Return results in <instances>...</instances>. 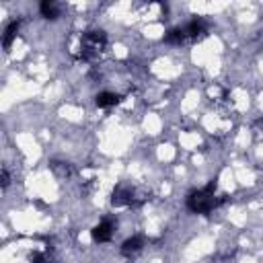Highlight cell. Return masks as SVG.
<instances>
[{
    "label": "cell",
    "instance_id": "4",
    "mask_svg": "<svg viewBox=\"0 0 263 263\" xmlns=\"http://www.w3.org/2000/svg\"><path fill=\"white\" fill-rule=\"evenodd\" d=\"M113 232H115V224L105 218L103 222H99V224L91 230V236H93L95 243H109V240L113 238Z\"/></svg>",
    "mask_w": 263,
    "mask_h": 263
},
{
    "label": "cell",
    "instance_id": "10",
    "mask_svg": "<svg viewBox=\"0 0 263 263\" xmlns=\"http://www.w3.org/2000/svg\"><path fill=\"white\" fill-rule=\"evenodd\" d=\"M165 41H167V43H175V46L185 43V41H187V37H185V29H183V27H175V29H171V31L165 35Z\"/></svg>",
    "mask_w": 263,
    "mask_h": 263
},
{
    "label": "cell",
    "instance_id": "5",
    "mask_svg": "<svg viewBox=\"0 0 263 263\" xmlns=\"http://www.w3.org/2000/svg\"><path fill=\"white\" fill-rule=\"evenodd\" d=\"M183 29H185V37H187V39H191V41H195V39L204 37V35H206V31H208L206 21H202V19H193V21H189Z\"/></svg>",
    "mask_w": 263,
    "mask_h": 263
},
{
    "label": "cell",
    "instance_id": "1",
    "mask_svg": "<svg viewBox=\"0 0 263 263\" xmlns=\"http://www.w3.org/2000/svg\"><path fill=\"white\" fill-rule=\"evenodd\" d=\"M216 181H210L208 187L200 189V191H191L187 195V208L193 212V214H208L212 212L214 208H218L222 204L220 198H216Z\"/></svg>",
    "mask_w": 263,
    "mask_h": 263
},
{
    "label": "cell",
    "instance_id": "6",
    "mask_svg": "<svg viewBox=\"0 0 263 263\" xmlns=\"http://www.w3.org/2000/svg\"><path fill=\"white\" fill-rule=\"evenodd\" d=\"M144 247V236H132V238H127V240H123V245H121V253L123 255H136L140 249Z\"/></svg>",
    "mask_w": 263,
    "mask_h": 263
},
{
    "label": "cell",
    "instance_id": "12",
    "mask_svg": "<svg viewBox=\"0 0 263 263\" xmlns=\"http://www.w3.org/2000/svg\"><path fill=\"white\" fill-rule=\"evenodd\" d=\"M9 183H11V177H9V171H7V169H3V187H9Z\"/></svg>",
    "mask_w": 263,
    "mask_h": 263
},
{
    "label": "cell",
    "instance_id": "3",
    "mask_svg": "<svg viewBox=\"0 0 263 263\" xmlns=\"http://www.w3.org/2000/svg\"><path fill=\"white\" fill-rule=\"evenodd\" d=\"M136 193H134V189L132 187H127V185H117L115 189H113V195H111V206L113 208H123V206H132L136 200Z\"/></svg>",
    "mask_w": 263,
    "mask_h": 263
},
{
    "label": "cell",
    "instance_id": "7",
    "mask_svg": "<svg viewBox=\"0 0 263 263\" xmlns=\"http://www.w3.org/2000/svg\"><path fill=\"white\" fill-rule=\"evenodd\" d=\"M121 101V95H117V93H99L97 97H95V103H97V107H101V109H107V107H113V105H117Z\"/></svg>",
    "mask_w": 263,
    "mask_h": 263
},
{
    "label": "cell",
    "instance_id": "11",
    "mask_svg": "<svg viewBox=\"0 0 263 263\" xmlns=\"http://www.w3.org/2000/svg\"><path fill=\"white\" fill-rule=\"evenodd\" d=\"M52 259L48 257V253H41V251H33L29 255V263H50Z\"/></svg>",
    "mask_w": 263,
    "mask_h": 263
},
{
    "label": "cell",
    "instance_id": "9",
    "mask_svg": "<svg viewBox=\"0 0 263 263\" xmlns=\"http://www.w3.org/2000/svg\"><path fill=\"white\" fill-rule=\"evenodd\" d=\"M39 13L46 19H58L60 17V7L54 3V0H43V3L39 5Z\"/></svg>",
    "mask_w": 263,
    "mask_h": 263
},
{
    "label": "cell",
    "instance_id": "8",
    "mask_svg": "<svg viewBox=\"0 0 263 263\" xmlns=\"http://www.w3.org/2000/svg\"><path fill=\"white\" fill-rule=\"evenodd\" d=\"M19 27H21V21H13V23H9V25H7V29H5V37H3V46H5V50H11L13 39H15V37H17V33H19Z\"/></svg>",
    "mask_w": 263,
    "mask_h": 263
},
{
    "label": "cell",
    "instance_id": "2",
    "mask_svg": "<svg viewBox=\"0 0 263 263\" xmlns=\"http://www.w3.org/2000/svg\"><path fill=\"white\" fill-rule=\"evenodd\" d=\"M107 48V35L101 29H93V31H84L80 35V58L91 62L95 58H99Z\"/></svg>",
    "mask_w": 263,
    "mask_h": 263
}]
</instances>
